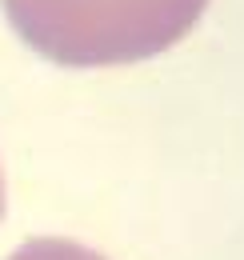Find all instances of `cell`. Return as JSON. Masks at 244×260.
<instances>
[{"label":"cell","mask_w":244,"mask_h":260,"mask_svg":"<svg viewBox=\"0 0 244 260\" xmlns=\"http://www.w3.org/2000/svg\"><path fill=\"white\" fill-rule=\"evenodd\" d=\"M16 28L48 56L132 60L192 28L204 0H4Z\"/></svg>","instance_id":"obj_1"}]
</instances>
